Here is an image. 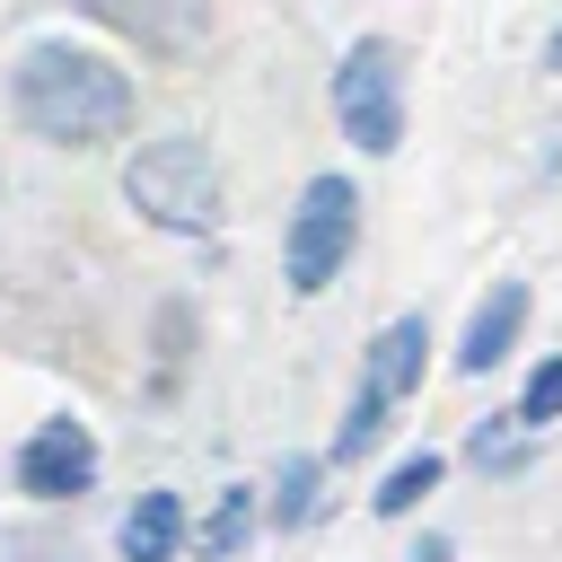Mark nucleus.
<instances>
[{"instance_id":"obj_1","label":"nucleus","mask_w":562,"mask_h":562,"mask_svg":"<svg viewBox=\"0 0 562 562\" xmlns=\"http://www.w3.org/2000/svg\"><path fill=\"white\" fill-rule=\"evenodd\" d=\"M9 97H18V123L35 140H61V149H97L132 123V79L105 53H79V44H35L18 61Z\"/></svg>"},{"instance_id":"obj_2","label":"nucleus","mask_w":562,"mask_h":562,"mask_svg":"<svg viewBox=\"0 0 562 562\" xmlns=\"http://www.w3.org/2000/svg\"><path fill=\"white\" fill-rule=\"evenodd\" d=\"M123 193L132 211H149L158 228H220V167L193 132H167V140H140L132 167H123Z\"/></svg>"},{"instance_id":"obj_3","label":"nucleus","mask_w":562,"mask_h":562,"mask_svg":"<svg viewBox=\"0 0 562 562\" xmlns=\"http://www.w3.org/2000/svg\"><path fill=\"white\" fill-rule=\"evenodd\" d=\"M334 114H342V132H351L369 158H386V149L404 140V70H395V44H386V35H360V44L342 53V70H334Z\"/></svg>"},{"instance_id":"obj_4","label":"nucleus","mask_w":562,"mask_h":562,"mask_svg":"<svg viewBox=\"0 0 562 562\" xmlns=\"http://www.w3.org/2000/svg\"><path fill=\"white\" fill-rule=\"evenodd\" d=\"M422 351H430L422 316H395V325H386V334L369 342V360H360V395H351V413H342V430H334V457H342V465L378 448V430H386L395 395H404V386L422 378Z\"/></svg>"},{"instance_id":"obj_5","label":"nucleus","mask_w":562,"mask_h":562,"mask_svg":"<svg viewBox=\"0 0 562 562\" xmlns=\"http://www.w3.org/2000/svg\"><path fill=\"white\" fill-rule=\"evenodd\" d=\"M351 220H360L351 176H316V184L299 193V211H290V290H299V299H316V290L342 272V255H351Z\"/></svg>"},{"instance_id":"obj_6","label":"nucleus","mask_w":562,"mask_h":562,"mask_svg":"<svg viewBox=\"0 0 562 562\" xmlns=\"http://www.w3.org/2000/svg\"><path fill=\"white\" fill-rule=\"evenodd\" d=\"M18 483H26L35 501H79V492L97 483V439H88L79 422H44V430L26 439V457H18Z\"/></svg>"},{"instance_id":"obj_7","label":"nucleus","mask_w":562,"mask_h":562,"mask_svg":"<svg viewBox=\"0 0 562 562\" xmlns=\"http://www.w3.org/2000/svg\"><path fill=\"white\" fill-rule=\"evenodd\" d=\"M518 325H527V290H518V281H492V299L474 307V325H465V342H457V369L483 378V369L518 342Z\"/></svg>"},{"instance_id":"obj_8","label":"nucleus","mask_w":562,"mask_h":562,"mask_svg":"<svg viewBox=\"0 0 562 562\" xmlns=\"http://www.w3.org/2000/svg\"><path fill=\"white\" fill-rule=\"evenodd\" d=\"M176 544H184V509H176V492H140L132 518H123V562H176Z\"/></svg>"},{"instance_id":"obj_9","label":"nucleus","mask_w":562,"mask_h":562,"mask_svg":"<svg viewBox=\"0 0 562 562\" xmlns=\"http://www.w3.org/2000/svg\"><path fill=\"white\" fill-rule=\"evenodd\" d=\"M79 9H97L105 26H123V35H149V44H176V35H193V0H79Z\"/></svg>"},{"instance_id":"obj_10","label":"nucleus","mask_w":562,"mask_h":562,"mask_svg":"<svg viewBox=\"0 0 562 562\" xmlns=\"http://www.w3.org/2000/svg\"><path fill=\"white\" fill-rule=\"evenodd\" d=\"M246 536H255V492H220V509L202 518V553H211V562H228Z\"/></svg>"},{"instance_id":"obj_11","label":"nucleus","mask_w":562,"mask_h":562,"mask_svg":"<svg viewBox=\"0 0 562 562\" xmlns=\"http://www.w3.org/2000/svg\"><path fill=\"white\" fill-rule=\"evenodd\" d=\"M430 483H439V457L422 448V457H404V465H395V474H386V483H378L369 501H378V518H404V509H413V501H422Z\"/></svg>"},{"instance_id":"obj_12","label":"nucleus","mask_w":562,"mask_h":562,"mask_svg":"<svg viewBox=\"0 0 562 562\" xmlns=\"http://www.w3.org/2000/svg\"><path fill=\"white\" fill-rule=\"evenodd\" d=\"M518 422H527V430L562 422V360H544V369L527 378V395H518Z\"/></svg>"},{"instance_id":"obj_13","label":"nucleus","mask_w":562,"mask_h":562,"mask_svg":"<svg viewBox=\"0 0 562 562\" xmlns=\"http://www.w3.org/2000/svg\"><path fill=\"white\" fill-rule=\"evenodd\" d=\"M272 509H281V527H299V518L316 509V457H290V465H281V501H272Z\"/></svg>"},{"instance_id":"obj_14","label":"nucleus","mask_w":562,"mask_h":562,"mask_svg":"<svg viewBox=\"0 0 562 562\" xmlns=\"http://www.w3.org/2000/svg\"><path fill=\"white\" fill-rule=\"evenodd\" d=\"M544 61H553V70H562V35H553V44H544Z\"/></svg>"}]
</instances>
